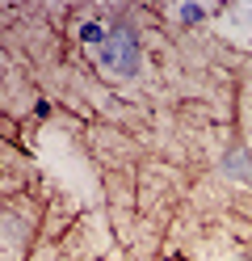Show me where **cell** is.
<instances>
[{"instance_id": "obj_1", "label": "cell", "mask_w": 252, "mask_h": 261, "mask_svg": "<svg viewBox=\"0 0 252 261\" xmlns=\"http://www.w3.org/2000/svg\"><path fill=\"white\" fill-rule=\"evenodd\" d=\"M244 160H248L244 152H231V165H227V173H240V177H252V173H248V165H244Z\"/></svg>"}]
</instances>
